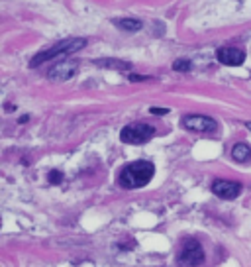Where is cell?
<instances>
[{"label":"cell","instance_id":"cell-11","mask_svg":"<svg viewBox=\"0 0 251 267\" xmlns=\"http://www.w3.org/2000/svg\"><path fill=\"white\" fill-rule=\"evenodd\" d=\"M114 24L126 32H139L143 28L141 20H135V18H118V20H114Z\"/></svg>","mask_w":251,"mask_h":267},{"label":"cell","instance_id":"cell-12","mask_svg":"<svg viewBox=\"0 0 251 267\" xmlns=\"http://www.w3.org/2000/svg\"><path fill=\"white\" fill-rule=\"evenodd\" d=\"M173 69H175V71H181V73H186V71H190V61H186V59H177V61L173 63Z\"/></svg>","mask_w":251,"mask_h":267},{"label":"cell","instance_id":"cell-7","mask_svg":"<svg viewBox=\"0 0 251 267\" xmlns=\"http://www.w3.org/2000/svg\"><path fill=\"white\" fill-rule=\"evenodd\" d=\"M212 193H214L216 196H220V198L232 200V198L239 196L241 185L235 183V181H224V179H220V181H214V183H212Z\"/></svg>","mask_w":251,"mask_h":267},{"label":"cell","instance_id":"cell-9","mask_svg":"<svg viewBox=\"0 0 251 267\" xmlns=\"http://www.w3.org/2000/svg\"><path fill=\"white\" fill-rule=\"evenodd\" d=\"M232 157L235 159L237 163H247L251 159V147L247 143H235L232 147Z\"/></svg>","mask_w":251,"mask_h":267},{"label":"cell","instance_id":"cell-16","mask_svg":"<svg viewBox=\"0 0 251 267\" xmlns=\"http://www.w3.org/2000/svg\"><path fill=\"white\" fill-rule=\"evenodd\" d=\"M245 126H247V128H249V130H251V122H247V124H245Z\"/></svg>","mask_w":251,"mask_h":267},{"label":"cell","instance_id":"cell-5","mask_svg":"<svg viewBox=\"0 0 251 267\" xmlns=\"http://www.w3.org/2000/svg\"><path fill=\"white\" fill-rule=\"evenodd\" d=\"M179 261L186 267H198L200 263L204 261V249L194 238H188L179 253Z\"/></svg>","mask_w":251,"mask_h":267},{"label":"cell","instance_id":"cell-10","mask_svg":"<svg viewBox=\"0 0 251 267\" xmlns=\"http://www.w3.org/2000/svg\"><path fill=\"white\" fill-rule=\"evenodd\" d=\"M94 65L104 67V69H116V71H128V69H132L130 63L120 61V59H96Z\"/></svg>","mask_w":251,"mask_h":267},{"label":"cell","instance_id":"cell-14","mask_svg":"<svg viewBox=\"0 0 251 267\" xmlns=\"http://www.w3.org/2000/svg\"><path fill=\"white\" fill-rule=\"evenodd\" d=\"M149 112H151V114H155V116H163V114H167L169 110H167V108H155V106H153V108L149 110Z\"/></svg>","mask_w":251,"mask_h":267},{"label":"cell","instance_id":"cell-13","mask_svg":"<svg viewBox=\"0 0 251 267\" xmlns=\"http://www.w3.org/2000/svg\"><path fill=\"white\" fill-rule=\"evenodd\" d=\"M61 179H63V175H61L59 171H51V175H49V181H51L53 185H57Z\"/></svg>","mask_w":251,"mask_h":267},{"label":"cell","instance_id":"cell-2","mask_svg":"<svg viewBox=\"0 0 251 267\" xmlns=\"http://www.w3.org/2000/svg\"><path fill=\"white\" fill-rule=\"evenodd\" d=\"M84 45H86V39H83V37L63 39V41L55 43L53 47L39 51L37 55L30 61V67H39V65H43L45 61H51V59H55V57H59V55H71V53H75V51L83 49Z\"/></svg>","mask_w":251,"mask_h":267},{"label":"cell","instance_id":"cell-6","mask_svg":"<svg viewBox=\"0 0 251 267\" xmlns=\"http://www.w3.org/2000/svg\"><path fill=\"white\" fill-rule=\"evenodd\" d=\"M77 71H79V63H75V61H63V63H57V65H53L51 69H49L47 77H49V81L61 83V81H69Z\"/></svg>","mask_w":251,"mask_h":267},{"label":"cell","instance_id":"cell-8","mask_svg":"<svg viewBox=\"0 0 251 267\" xmlns=\"http://www.w3.org/2000/svg\"><path fill=\"white\" fill-rule=\"evenodd\" d=\"M216 57L222 65H228V67H235V65H241L245 61V53L237 47H220L216 51Z\"/></svg>","mask_w":251,"mask_h":267},{"label":"cell","instance_id":"cell-4","mask_svg":"<svg viewBox=\"0 0 251 267\" xmlns=\"http://www.w3.org/2000/svg\"><path fill=\"white\" fill-rule=\"evenodd\" d=\"M183 128L190 130V132H200V134H212L218 130V122L210 116H202V114H188L183 116L181 120Z\"/></svg>","mask_w":251,"mask_h":267},{"label":"cell","instance_id":"cell-1","mask_svg":"<svg viewBox=\"0 0 251 267\" xmlns=\"http://www.w3.org/2000/svg\"><path fill=\"white\" fill-rule=\"evenodd\" d=\"M153 175H155V167L151 161H134L120 171L118 183L124 189H139L151 181Z\"/></svg>","mask_w":251,"mask_h":267},{"label":"cell","instance_id":"cell-3","mask_svg":"<svg viewBox=\"0 0 251 267\" xmlns=\"http://www.w3.org/2000/svg\"><path fill=\"white\" fill-rule=\"evenodd\" d=\"M155 136V128L149 126V124H143V122H135V124H130L126 126L122 132H120V140L124 143H132V145H139V143H145Z\"/></svg>","mask_w":251,"mask_h":267},{"label":"cell","instance_id":"cell-15","mask_svg":"<svg viewBox=\"0 0 251 267\" xmlns=\"http://www.w3.org/2000/svg\"><path fill=\"white\" fill-rule=\"evenodd\" d=\"M130 79L132 81H149V77H137V75H132Z\"/></svg>","mask_w":251,"mask_h":267}]
</instances>
